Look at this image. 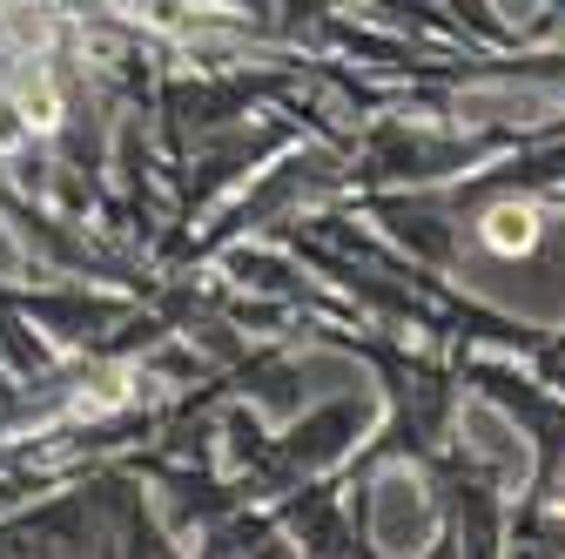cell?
Returning <instances> with one entry per match:
<instances>
[{"label":"cell","mask_w":565,"mask_h":559,"mask_svg":"<svg viewBox=\"0 0 565 559\" xmlns=\"http://www.w3.org/2000/svg\"><path fill=\"white\" fill-rule=\"evenodd\" d=\"M484 243L505 250V256H525V250L539 243V217H532L525 202H499V209L484 217Z\"/></svg>","instance_id":"obj_1"}]
</instances>
